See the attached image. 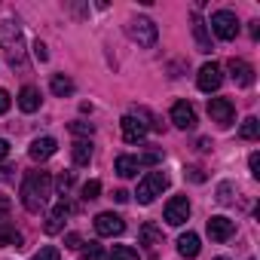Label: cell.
<instances>
[{
	"mask_svg": "<svg viewBox=\"0 0 260 260\" xmlns=\"http://www.w3.org/2000/svg\"><path fill=\"white\" fill-rule=\"evenodd\" d=\"M19 196H22V205H25V211H31V214H40V211L46 208L49 196H52V178H49V172H40V169L28 172V175H25V181H22V190H19Z\"/></svg>",
	"mask_w": 260,
	"mask_h": 260,
	"instance_id": "6da1fadb",
	"label": "cell"
},
{
	"mask_svg": "<svg viewBox=\"0 0 260 260\" xmlns=\"http://www.w3.org/2000/svg\"><path fill=\"white\" fill-rule=\"evenodd\" d=\"M0 49L7 52L10 68H22L25 64V37H22L16 22H4V25H0Z\"/></svg>",
	"mask_w": 260,
	"mask_h": 260,
	"instance_id": "7a4b0ae2",
	"label": "cell"
},
{
	"mask_svg": "<svg viewBox=\"0 0 260 260\" xmlns=\"http://www.w3.org/2000/svg\"><path fill=\"white\" fill-rule=\"evenodd\" d=\"M162 190H169V175L166 172H147L141 181H138V202L141 205H150L156 196H162Z\"/></svg>",
	"mask_w": 260,
	"mask_h": 260,
	"instance_id": "3957f363",
	"label": "cell"
},
{
	"mask_svg": "<svg viewBox=\"0 0 260 260\" xmlns=\"http://www.w3.org/2000/svg\"><path fill=\"white\" fill-rule=\"evenodd\" d=\"M125 34L128 37H132L138 46H144V49H150L153 43H156V37H159V31H156V25L150 22V19H132V22H128L125 25Z\"/></svg>",
	"mask_w": 260,
	"mask_h": 260,
	"instance_id": "277c9868",
	"label": "cell"
},
{
	"mask_svg": "<svg viewBox=\"0 0 260 260\" xmlns=\"http://www.w3.org/2000/svg\"><path fill=\"white\" fill-rule=\"evenodd\" d=\"M211 31H214L220 40H236V34H239V19H236V13H230V10L211 13Z\"/></svg>",
	"mask_w": 260,
	"mask_h": 260,
	"instance_id": "5b68a950",
	"label": "cell"
},
{
	"mask_svg": "<svg viewBox=\"0 0 260 260\" xmlns=\"http://www.w3.org/2000/svg\"><path fill=\"white\" fill-rule=\"evenodd\" d=\"M208 116H211V122H217L220 128H230L233 119H236V107H233V101H226V98H208Z\"/></svg>",
	"mask_w": 260,
	"mask_h": 260,
	"instance_id": "8992f818",
	"label": "cell"
},
{
	"mask_svg": "<svg viewBox=\"0 0 260 260\" xmlns=\"http://www.w3.org/2000/svg\"><path fill=\"white\" fill-rule=\"evenodd\" d=\"M190 220V199L187 196H172L166 202V223L169 226H181Z\"/></svg>",
	"mask_w": 260,
	"mask_h": 260,
	"instance_id": "52a82bcc",
	"label": "cell"
},
{
	"mask_svg": "<svg viewBox=\"0 0 260 260\" xmlns=\"http://www.w3.org/2000/svg\"><path fill=\"white\" fill-rule=\"evenodd\" d=\"M220 83H223L220 68H217L214 61H205V64L199 68V74H196V86H199L202 92H217V89H220Z\"/></svg>",
	"mask_w": 260,
	"mask_h": 260,
	"instance_id": "ba28073f",
	"label": "cell"
},
{
	"mask_svg": "<svg viewBox=\"0 0 260 260\" xmlns=\"http://www.w3.org/2000/svg\"><path fill=\"white\" fill-rule=\"evenodd\" d=\"M119 128H122V138H125L128 144H138V141L147 138V125H144L138 116H132V113H125V116L119 119Z\"/></svg>",
	"mask_w": 260,
	"mask_h": 260,
	"instance_id": "9c48e42d",
	"label": "cell"
},
{
	"mask_svg": "<svg viewBox=\"0 0 260 260\" xmlns=\"http://www.w3.org/2000/svg\"><path fill=\"white\" fill-rule=\"evenodd\" d=\"M122 230H125V223H122V217L113 214V211H101V214L95 217V233H98V236H119Z\"/></svg>",
	"mask_w": 260,
	"mask_h": 260,
	"instance_id": "30bf717a",
	"label": "cell"
},
{
	"mask_svg": "<svg viewBox=\"0 0 260 260\" xmlns=\"http://www.w3.org/2000/svg\"><path fill=\"white\" fill-rule=\"evenodd\" d=\"M226 68H230V77H233V83H236V86L248 89V86L254 83V68H251L248 61H242V58H230V61H226Z\"/></svg>",
	"mask_w": 260,
	"mask_h": 260,
	"instance_id": "8fae6325",
	"label": "cell"
},
{
	"mask_svg": "<svg viewBox=\"0 0 260 260\" xmlns=\"http://www.w3.org/2000/svg\"><path fill=\"white\" fill-rule=\"evenodd\" d=\"M233 233H236V220H230V217H223V214L208 217V236H211L214 242H226V239H233Z\"/></svg>",
	"mask_w": 260,
	"mask_h": 260,
	"instance_id": "7c38bea8",
	"label": "cell"
},
{
	"mask_svg": "<svg viewBox=\"0 0 260 260\" xmlns=\"http://www.w3.org/2000/svg\"><path fill=\"white\" fill-rule=\"evenodd\" d=\"M172 122H175L178 128H193V125H196V110H193V104H190V101H175V104H172Z\"/></svg>",
	"mask_w": 260,
	"mask_h": 260,
	"instance_id": "4fadbf2b",
	"label": "cell"
},
{
	"mask_svg": "<svg viewBox=\"0 0 260 260\" xmlns=\"http://www.w3.org/2000/svg\"><path fill=\"white\" fill-rule=\"evenodd\" d=\"M71 211H74V208H71V202H68V199H61V202L49 211V217H46L43 230H46L49 236H52V233H61V230H64V217H68Z\"/></svg>",
	"mask_w": 260,
	"mask_h": 260,
	"instance_id": "5bb4252c",
	"label": "cell"
},
{
	"mask_svg": "<svg viewBox=\"0 0 260 260\" xmlns=\"http://www.w3.org/2000/svg\"><path fill=\"white\" fill-rule=\"evenodd\" d=\"M55 138H34L31 141V147H28V153H31V159H37V162H43V159H49L52 153H55Z\"/></svg>",
	"mask_w": 260,
	"mask_h": 260,
	"instance_id": "9a60e30c",
	"label": "cell"
},
{
	"mask_svg": "<svg viewBox=\"0 0 260 260\" xmlns=\"http://www.w3.org/2000/svg\"><path fill=\"white\" fill-rule=\"evenodd\" d=\"M40 89L37 86H25L22 92H19V107L25 110V113H34V110H40Z\"/></svg>",
	"mask_w": 260,
	"mask_h": 260,
	"instance_id": "2e32d148",
	"label": "cell"
},
{
	"mask_svg": "<svg viewBox=\"0 0 260 260\" xmlns=\"http://www.w3.org/2000/svg\"><path fill=\"white\" fill-rule=\"evenodd\" d=\"M138 236H141V242L147 245V251H150V254H156V248L162 245V230H159L156 223H150V220L141 226V233H138Z\"/></svg>",
	"mask_w": 260,
	"mask_h": 260,
	"instance_id": "e0dca14e",
	"label": "cell"
},
{
	"mask_svg": "<svg viewBox=\"0 0 260 260\" xmlns=\"http://www.w3.org/2000/svg\"><path fill=\"white\" fill-rule=\"evenodd\" d=\"M199 236L196 233H184L181 239H178V254L181 257H187V260H193V257H199Z\"/></svg>",
	"mask_w": 260,
	"mask_h": 260,
	"instance_id": "ac0fdd59",
	"label": "cell"
},
{
	"mask_svg": "<svg viewBox=\"0 0 260 260\" xmlns=\"http://www.w3.org/2000/svg\"><path fill=\"white\" fill-rule=\"evenodd\" d=\"M193 37H196V49L199 52H211V40H208V28L205 22L193 13Z\"/></svg>",
	"mask_w": 260,
	"mask_h": 260,
	"instance_id": "d6986e66",
	"label": "cell"
},
{
	"mask_svg": "<svg viewBox=\"0 0 260 260\" xmlns=\"http://www.w3.org/2000/svg\"><path fill=\"white\" fill-rule=\"evenodd\" d=\"M138 159L135 156H128V153H122V156H116V175L119 178H135L138 175Z\"/></svg>",
	"mask_w": 260,
	"mask_h": 260,
	"instance_id": "ffe728a7",
	"label": "cell"
},
{
	"mask_svg": "<svg viewBox=\"0 0 260 260\" xmlns=\"http://www.w3.org/2000/svg\"><path fill=\"white\" fill-rule=\"evenodd\" d=\"M71 156H74V162L77 166H89L92 162V141H74V147H71Z\"/></svg>",
	"mask_w": 260,
	"mask_h": 260,
	"instance_id": "44dd1931",
	"label": "cell"
},
{
	"mask_svg": "<svg viewBox=\"0 0 260 260\" xmlns=\"http://www.w3.org/2000/svg\"><path fill=\"white\" fill-rule=\"evenodd\" d=\"M0 245H16V248H22V233H16V226L10 223V217L0 220Z\"/></svg>",
	"mask_w": 260,
	"mask_h": 260,
	"instance_id": "7402d4cb",
	"label": "cell"
},
{
	"mask_svg": "<svg viewBox=\"0 0 260 260\" xmlns=\"http://www.w3.org/2000/svg\"><path fill=\"white\" fill-rule=\"evenodd\" d=\"M49 89H52V95H58V98L74 95V80H71V77H61V74H55V77L49 80Z\"/></svg>",
	"mask_w": 260,
	"mask_h": 260,
	"instance_id": "603a6c76",
	"label": "cell"
},
{
	"mask_svg": "<svg viewBox=\"0 0 260 260\" xmlns=\"http://www.w3.org/2000/svg\"><path fill=\"white\" fill-rule=\"evenodd\" d=\"M239 135H242L245 141H257V138H260V119H257V116H248V119L242 122V128H239Z\"/></svg>",
	"mask_w": 260,
	"mask_h": 260,
	"instance_id": "cb8c5ba5",
	"label": "cell"
},
{
	"mask_svg": "<svg viewBox=\"0 0 260 260\" xmlns=\"http://www.w3.org/2000/svg\"><path fill=\"white\" fill-rule=\"evenodd\" d=\"M110 260H141V257H138V251L132 245H113Z\"/></svg>",
	"mask_w": 260,
	"mask_h": 260,
	"instance_id": "d4e9b609",
	"label": "cell"
},
{
	"mask_svg": "<svg viewBox=\"0 0 260 260\" xmlns=\"http://www.w3.org/2000/svg\"><path fill=\"white\" fill-rule=\"evenodd\" d=\"M132 116H138V119H147V122H144L147 128H156V132H162V122H159V119H156V116H153L147 107H132Z\"/></svg>",
	"mask_w": 260,
	"mask_h": 260,
	"instance_id": "484cf974",
	"label": "cell"
},
{
	"mask_svg": "<svg viewBox=\"0 0 260 260\" xmlns=\"http://www.w3.org/2000/svg\"><path fill=\"white\" fill-rule=\"evenodd\" d=\"M83 260H107V257H104V248H101L98 242H89V245L83 248Z\"/></svg>",
	"mask_w": 260,
	"mask_h": 260,
	"instance_id": "4316f807",
	"label": "cell"
},
{
	"mask_svg": "<svg viewBox=\"0 0 260 260\" xmlns=\"http://www.w3.org/2000/svg\"><path fill=\"white\" fill-rule=\"evenodd\" d=\"M31 260H61V251H58L55 245H43V248H40Z\"/></svg>",
	"mask_w": 260,
	"mask_h": 260,
	"instance_id": "83f0119b",
	"label": "cell"
},
{
	"mask_svg": "<svg viewBox=\"0 0 260 260\" xmlns=\"http://www.w3.org/2000/svg\"><path fill=\"white\" fill-rule=\"evenodd\" d=\"M55 184H58V193H61V196H68V190L74 187V172H61Z\"/></svg>",
	"mask_w": 260,
	"mask_h": 260,
	"instance_id": "f1b7e54d",
	"label": "cell"
},
{
	"mask_svg": "<svg viewBox=\"0 0 260 260\" xmlns=\"http://www.w3.org/2000/svg\"><path fill=\"white\" fill-rule=\"evenodd\" d=\"M98 193H101V184H98V181H89V184H83V202H92V199H98Z\"/></svg>",
	"mask_w": 260,
	"mask_h": 260,
	"instance_id": "f546056e",
	"label": "cell"
},
{
	"mask_svg": "<svg viewBox=\"0 0 260 260\" xmlns=\"http://www.w3.org/2000/svg\"><path fill=\"white\" fill-rule=\"evenodd\" d=\"M71 132H74V135H92V132H95V125L86 122V119H77V122H71Z\"/></svg>",
	"mask_w": 260,
	"mask_h": 260,
	"instance_id": "4dcf8cb0",
	"label": "cell"
},
{
	"mask_svg": "<svg viewBox=\"0 0 260 260\" xmlns=\"http://www.w3.org/2000/svg\"><path fill=\"white\" fill-rule=\"evenodd\" d=\"M135 159H138V166H156V162L162 159V153H159V150H147L144 156H135Z\"/></svg>",
	"mask_w": 260,
	"mask_h": 260,
	"instance_id": "1f68e13d",
	"label": "cell"
},
{
	"mask_svg": "<svg viewBox=\"0 0 260 260\" xmlns=\"http://www.w3.org/2000/svg\"><path fill=\"white\" fill-rule=\"evenodd\" d=\"M217 202H223V205L233 202V184H220L217 187Z\"/></svg>",
	"mask_w": 260,
	"mask_h": 260,
	"instance_id": "d6a6232c",
	"label": "cell"
},
{
	"mask_svg": "<svg viewBox=\"0 0 260 260\" xmlns=\"http://www.w3.org/2000/svg\"><path fill=\"white\" fill-rule=\"evenodd\" d=\"M184 175H187L190 181H196V184H202V181H205V172H202V169H196V166H190V169H184Z\"/></svg>",
	"mask_w": 260,
	"mask_h": 260,
	"instance_id": "836d02e7",
	"label": "cell"
},
{
	"mask_svg": "<svg viewBox=\"0 0 260 260\" xmlns=\"http://www.w3.org/2000/svg\"><path fill=\"white\" fill-rule=\"evenodd\" d=\"M64 248H83V239H80L77 233H68V236H64Z\"/></svg>",
	"mask_w": 260,
	"mask_h": 260,
	"instance_id": "e575fe53",
	"label": "cell"
},
{
	"mask_svg": "<svg viewBox=\"0 0 260 260\" xmlns=\"http://www.w3.org/2000/svg\"><path fill=\"white\" fill-rule=\"evenodd\" d=\"M34 55H37V61H46V58H49L46 43H40V40H37V43H34Z\"/></svg>",
	"mask_w": 260,
	"mask_h": 260,
	"instance_id": "d590c367",
	"label": "cell"
},
{
	"mask_svg": "<svg viewBox=\"0 0 260 260\" xmlns=\"http://www.w3.org/2000/svg\"><path fill=\"white\" fill-rule=\"evenodd\" d=\"M248 166H251V175H254V178H260V153H251Z\"/></svg>",
	"mask_w": 260,
	"mask_h": 260,
	"instance_id": "8d00e7d4",
	"label": "cell"
},
{
	"mask_svg": "<svg viewBox=\"0 0 260 260\" xmlns=\"http://www.w3.org/2000/svg\"><path fill=\"white\" fill-rule=\"evenodd\" d=\"M10 104H13V101H10V92H7V89H0V113H7Z\"/></svg>",
	"mask_w": 260,
	"mask_h": 260,
	"instance_id": "74e56055",
	"label": "cell"
},
{
	"mask_svg": "<svg viewBox=\"0 0 260 260\" xmlns=\"http://www.w3.org/2000/svg\"><path fill=\"white\" fill-rule=\"evenodd\" d=\"M7 156H10V141H7V138H0V162H4Z\"/></svg>",
	"mask_w": 260,
	"mask_h": 260,
	"instance_id": "f35d334b",
	"label": "cell"
},
{
	"mask_svg": "<svg viewBox=\"0 0 260 260\" xmlns=\"http://www.w3.org/2000/svg\"><path fill=\"white\" fill-rule=\"evenodd\" d=\"M113 199H116V202H128V193H125V190H116Z\"/></svg>",
	"mask_w": 260,
	"mask_h": 260,
	"instance_id": "ab89813d",
	"label": "cell"
},
{
	"mask_svg": "<svg viewBox=\"0 0 260 260\" xmlns=\"http://www.w3.org/2000/svg\"><path fill=\"white\" fill-rule=\"evenodd\" d=\"M251 37H254V40L260 37V22H251Z\"/></svg>",
	"mask_w": 260,
	"mask_h": 260,
	"instance_id": "60d3db41",
	"label": "cell"
},
{
	"mask_svg": "<svg viewBox=\"0 0 260 260\" xmlns=\"http://www.w3.org/2000/svg\"><path fill=\"white\" fill-rule=\"evenodd\" d=\"M214 260H226V257H214Z\"/></svg>",
	"mask_w": 260,
	"mask_h": 260,
	"instance_id": "b9f144b4",
	"label": "cell"
}]
</instances>
